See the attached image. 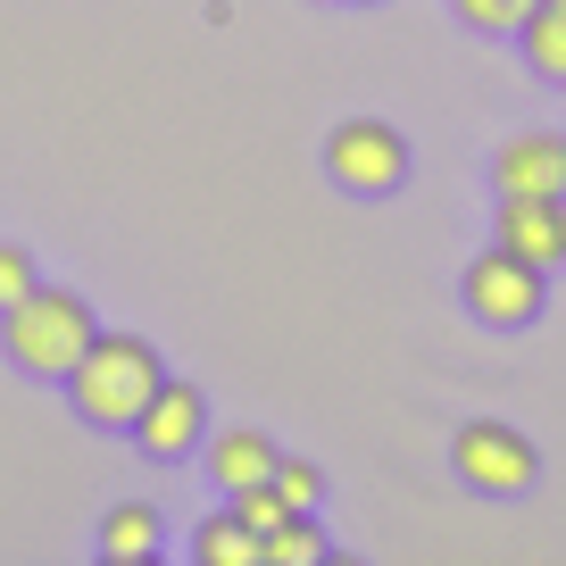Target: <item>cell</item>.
Returning <instances> with one entry per match:
<instances>
[{"label": "cell", "instance_id": "6da1fadb", "mask_svg": "<svg viewBox=\"0 0 566 566\" xmlns=\"http://www.w3.org/2000/svg\"><path fill=\"white\" fill-rule=\"evenodd\" d=\"M167 384L159 350L142 334H92V350L67 367V408L92 424V433H134V417L150 408V391Z\"/></svg>", "mask_w": 566, "mask_h": 566}, {"label": "cell", "instance_id": "7a4b0ae2", "mask_svg": "<svg viewBox=\"0 0 566 566\" xmlns=\"http://www.w3.org/2000/svg\"><path fill=\"white\" fill-rule=\"evenodd\" d=\"M92 334H101L92 301L84 292H59V283H34L25 301L0 308V350H9L18 375H34V384H67V367L92 350Z\"/></svg>", "mask_w": 566, "mask_h": 566}, {"label": "cell", "instance_id": "3957f363", "mask_svg": "<svg viewBox=\"0 0 566 566\" xmlns=\"http://www.w3.org/2000/svg\"><path fill=\"white\" fill-rule=\"evenodd\" d=\"M542 292H549V266L516 259L509 242H492L483 259H467V275H459L467 317H475V325H500V334H516V325L542 317Z\"/></svg>", "mask_w": 566, "mask_h": 566}, {"label": "cell", "instance_id": "277c9868", "mask_svg": "<svg viewBox=\"0 0 566 566\" xmlns=\"http://www.w3.org/2000/svg\"><path fill=\"white\" fill-rule=\"evenodd\" d=\"M450 467H459L467 492H483V500H516V492H533V475H542V450H533L516 424L475 417V424H459V433H450Z\"/></svg>", "mask_w": 566, "mask_h": 566}, {"label": "cell", "instance_id": "5b68a950", "mask_svg": "<svg viewBox=\"0 0 566 566\" xmlns=\"http://www.w3.org/2000/svg\"><path fill=\"white\" fill-rule=\"evenodd\" d=\"M325 176H334L342 192H358V200L400 192V184H408V142H400V125H384V117L334 125V134H325Z\"/></svg>", "mask_w": 566, "mask_h": 566}, {"label": "cell", "instance_id": "8992f818", "mask_svg": "<svg viewBox=\"0 0 566 566\" xmlns=\"http://www.w3.org/2000/svg\"><path fill=\"white\" fill-rule=\"evenodd\" d=\"M134 442H142V459H192V450L209 442V391L167 375V384L150 391V408L134 417Z\"/></svg>", "mask_w": 566, "mask_h": 566}, {"label": "cell", "instance_id": "52a82bcc", "mask_svg": "<svg viewBox=\"0 0 566 566\" xmlns=\"http://www.w3.org/2000/svg\"><path fill=\"white\" fill-rule=\"evenodd\" d=\"M500 242L533 266L566 259V192H500Z\"/></svg>", "mask_w": 566, "mask_h": 566}, {"label": "cell", "instance_id": "ba28073f", "mask_svg": "<svg viewBox=\"0 0 566 566\" xmlns=\"http://www.w3.org/2000/svg\"><path fill=\"white\" fill-rule=\"evenodd\" d=\"M500 192H566V142L558 134H509L492 159Z\"/></svg>", "mask_w": 566, "mask_h": 566}, {"label": "cell", "instance_id": "9c48e42d", "mask_svg": "<svg viewBox=\"0 0 566 566\" xmlns=\"http://www.w3.org/2000/svg\"><path fill=\"white\" fill-rule=\"evenodd\" d=\"M200 450H209V483L217 492H250V483H266L275 459H283V450L266 442V433H250V424H226V433H209Z\"/></svg>", "mask_w": 566, "mask_h": 566}, {"label": "cell", "instance_id": "30bf717a", "mask_svg": "<svg viewBox=\"0 0 566 566\" xmlns=\"http://www.w3.org/2000/svg\"><path fill=\"white\" fill-rule=\"evenodd\" d=\"M167 533H159V509L150 500H117V509L101 516V558L108 566H142V558H159Z\"/></svg>", "mask_w": 566, "mask_h": 566}, {"label": "cell", "instance_id": "8fae6325", "mask_svg": "<svg viewBox=\"0 0 566 566\" xmlns=\"http://www.w3.org/2000/svg\"><path fill=\"white\" fill-rule=\"evenodd\" d=\"M516 42H525L533 75H549V84H566V0H533V18L516 25Z\"/></svg>", "mask_w": 566, "mask_h": 566}, {"label": "cell", "instance_id": "7c38bea8", "mask_svg": "<svg viewBox=\"0 0 566 566\" xmlns=\"http://www.w3.org/2000/svg\"><path fill=\"white\" fill-rule=\"evenodd\" d=\"M192 558H200V566H259V533H250L233 509H217L209 525L192 533Z\"/></svg>", "mask_w": 566, "mask_h": 566}, {"label": "cell", "instance_id": "4fadbf2b", "mask_svg": "<svg viewBox=\"0 0 566 566\" xmlns=\"http://www.w3.org/2000/svg\"><path fill=\"white\" fill-rule=\"evenodd\" d=\"M325 549H334V542L317 533V509H308V516H283V525L259 542V566H317Z\"/></svg>", "mask_w": 566, "mask_h": 566}, {"label": "cell", "instance_id": "5bb4252c", "mask_svg": "<svg viewBox=\"0 0 566 566\" xmlns=\"http://www.w3.org/2000/svg\"><path fill=\"white\" fill-rule=\"evenodd\" d=\"M266 483L283 492V509H292V516H308V509L325 500V475H317V459H275V475H266Z\"/></svg>", "mask_w": 566, "mask_h": 566}, {"label": "cell", "instance_id": "9a60e30c", "mask_svg": "<svg viewBox=\"0 0 566 566\" xmlns=\"http://www.w3.org/2000/svg\"><path fill=\"white\" fill-rule=\"evenodd\" d=\"M459 9V25H475V34H516V25L533 18V0H450Z\"/></svg>", "mask_w": 566, "mask_h": 566}, {"label": "cell", "instance_id": "2e32d148", "mask_svg": "<svg viewBox=\"0 0 566 566\" xmlns=\"http://www.w3.org/2000/svg\"><path fill=\"white\" fill-rule=\"evenodd\" d=\"M226 509L242 516V525L259 533V542H266V533L283 525V516H292V509H283V492H275V483H250V492H226Z\"/></svg>", "mask_w": 566, "mask_h": 566}, {"label": "cell", "instance_id": "e0dca14e", "mask_svg": "<svg viewBox=\"0 0 566 566\" xmlns=\"http://www.w3.org/2000/svg\"><path fill=\"white\" fill-rule=\"evenodd\" d=\"M42 283V266H34V250H18V242H0V308L9 301H25Z\"/></svg>", "mask_w": 566, "mask_h": 566}]
</instances>
